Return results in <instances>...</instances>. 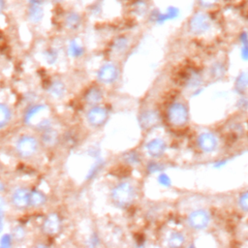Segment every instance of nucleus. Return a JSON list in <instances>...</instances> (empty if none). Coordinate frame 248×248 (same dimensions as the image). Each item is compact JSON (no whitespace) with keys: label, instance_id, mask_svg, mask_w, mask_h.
Instances as JSON below:
<instances>
[{"label":"nucleus","instance_id":"1","mask_svg":"<svg viewBox=\"0 0 248 248\" xmlns=\"http://www.w3.org/2000/svg\"><path fill=\"white\" fill-rule=\"evenodd\" d=\"M110 199L116 207L121 209L129 208L136 200V189L130 182L122 181L112 188Z\"/></svg>","mask_w":248,"mask_h":248},{"label":"nucleus","instance_id":"2","mask_svg":"<svg viewBox=\"0 0 248 248\" xmlns=\"http://www.w3.org/2000/svg\"><path fill=\"white\" fill-rule=\"evenodd\" d=\"M213 27V21L211 16L203 10L196 11L188 19L187 30L196 37H201L208 32Z\"/></svg>","mask_w":248,"mask_h":248},{"label":"nucleus","instance_id":"3","mask_svg":"<svg viewBox=\"0 0 248 248\" xmlns=\"http://www.w3.org/2000/svg\"><path fill=\"white\" fill-rule=\"evenodd\" d=\"M167 117L171 125L184 126L188 123L190 117L188 107L182 102H173L168 107Z\"/></svg>","mask_w":248,"mask_h":248},{"label":"nucleus","instance_id":"4","mask_svg":"<svg viewBox=\"0 0 248 248\" xmlns=\"http://www.w3.org/2000/svg\"><path fill=\"white\" fill-rule=\"evenodd\" d=\"M39 148L38 140L31 135H21L16 142L15 150L21 159L32 158Z\"/></svg>","mask_w":248,"mask_h":248},{"label":"nucleus","instance_id":"5","mask_svg":"<svg viewBox=\"0 0 248 248\" xmlns=\"http://www.w3.org/2000/svg\"><path fill=\"white\" fill-rule=\"evenodd\" d=\"M211 222V215L208 210L199 208L191 211L187 217L188 226L196 231H202L208 228Z\"/></svg>","mask_w":248,"mask_h":248},{"label":"nucleus","instance_id":"6","mask_svg":"<svg viewBox=\"0 0 248 248\" xmlns=\"http://www.w3.org/2000/svg\"><path fill=\"white\" fill-rule=\"evenodd\" d=\"M119 75L120 70L115 63L106 62L100 66L96 77L98 81L103 84H112L118 79Z\"/></svg>","mask_w":248,"mask_h":248},{"label":"nucleus","instance_id":"7","mask_svg":"<svg viewBox=\"0 0 248 248\" xmlns=\"http://www.w3.org/2000/svg\"><path fill=\"white\" fill-rule=\"evenodd\" d=\"M108 109L99 105L92 106L86 112L87 123L93 128L103 127L108 122Z\"/></svg>","mask_w":248,"mask_h":248},{"label":"nucleus","instance_id":"8","mask_svg":"<svg viewBox=\"0 0 248 248\" xmlns=\"http://www.w3.org/2000/svg\"><path fill=\"white\" fill-rule=\"evenodd\" d=\"M197 145L203 153H213L218 148L219 140L213 132H202L197 138Z\"/></svg>","mask_w":248,"mask_h":248},{"label":"nucleus","instance_id":"9","mask_svg":"<svg viewBox=\"0 0 248 248\" xmlns=\"http://www.w3.org/2000/svg\"><path fill=\"white\" fill-rule=\"evenodd\" d=\"M42 232L49 236H54L58 234L62 229V220L58 213L52 212L47 214L41 226Z\"/></svg>","mask_w":248,"mask_h":248},{"label":"nucleus","instance_id":"10","mask_svg":"<svg viewBox=\"0 0 248 248\" xmlns=\"http://www.w3.org/2000/svg\"><path fill=\"white\" fill-rule=\"evenodd\" d=\"M11 203L18 210H25L30 207V190L26 187L16 188L11 196Z\"/></svg>","mask_w":248,"mask_h":248},{"label":"nucleus","instance_id":"11","mask_svg":"<svg viewBox=\"0 0 248 248\" xmlns=\"http://www.w3.org/2000/svg\"><path fill=\"white\" fill-rule=\"evenodd\" d=\"M26 16L29 22L33 24L40 23L45 16L44 0H28Z\"/></svg>","mask_w":248,"mask_h":248},{"label":"nucleus","instance_id":"12","mask_svg":"<svg viewBox=\"0 0 248 248\" xmlns=\"http://www.w3.org/2000/svg\"><path fill=\"white\" fill-rule=\"evenodd\" d=\"M167 142L161 138H155L150 140L145 144V150L147 154L154 159L162 157L167 151Z\"/></svg>","mask_w":248,"mask_h":248},{"label":"nucleus","instance_id":"13","mask_svg":"<svg viewBox=\"0 0 248 248\" xmlns=\"http://www.w3.org/2000/svg\"><path fill=\"white\" fill-rule=\"evenodd\" d=\"M160 122V115L154 109H145L139 116V123L143 130H150Z\"/></svg>","mask_w":248,"mask_h":248},{"label":"nucleus","instance_id":"14","mask_svg":"<svg viewBox=\"0 0 248 248\" xmlns=\"http://www.w3.org/2000/svg\"><path fill=\"white\" fill-rule=\"evenodd\" d=\"M47 106L45 104H35L30 106L24 112L23 115V121L26 125H30L32 126L37 115L42 114L44 111H46L47 109Z\"/></svg>","mask_w":248,"mask_h":248},{"label":"nucleus","instance_id":"15","mask_svg":"<svg viewBox=\"0 0 248 248\" xmlns=\"http://www.w3.org/2000/svg\"><path fill=\"white\" fill-rule=\"evenodd\" d=\"M148 21L155 25H164L167 22H170L169 16L166 10H162L160 8H151L146 16Z\"/></svg>","mask_w":248,"mask_h":248},{"label":"nucleus","instance_id":"16","mask_svg":"<svg viewBox=\"0 0 248 248\" xmlns=\"http://www.w3.org/2000/svg\"><path fill=\"white\" fill-rule=\"evenodd\" d=\"M63 22L67 29L71 31H76L79 29L82 24V16L77 11H69L65 14Z\"/></svg>","mask_w":248,"mask_h":248},{"label":"nucleus","instance_id":"17","mask_svg":"<svg viewBox=\"0 0 248 248\" xmlns=\"http://www.w3.org/2000/svg\"><path fill=\"white\" fill-rule=\"evenodd\" d=\"M130 9L135 16L142 17L147 16L151 7L148 0H132L130 4Z\"/></svg>","mask_w":248,"mask_h":248},{"label":"nucleus","instance_id":"18","mask_svg":"<svg viewBox=\"0 0 248 248\" xmlns=\"http://www.w3.org/2000/svg\"><path fill=\"white\" fill-rule=\"evenodd\" d=\"M85 53L84 46L77 39H71L67 46V54L71 58L78 59Z\"/></svg>","mask_w":248,"mask_h":248},{"label":"nucleus","instance_id":"19","mask_svg":"<svg viewBox=\"0 0 248 248\" xmlns=\"http://www.w3.org/2000/svg\"><path fill=\"white\" fill-rule=\"evenodd\" d=\"M84 100L91 107L99 105L103 100L102 90L97 86L90 87L84 94Z\"/></svg>","mask_w":248,"mask_h":248},{"label":"nucleus","instance_id":"20","mask_svg":"<svg viewBox=\"0 0 248 248\" xmlns=\"http://www.w3.org/2000/svg\"><path fill=\"white\" fill-rule=\"evenodd\" d=\"M47 202L46 195L39 190V189H32L30 190V206L39 208L44 206Z\"/></svg>","mask_w":248,"mask_h":248},{"label":"nucleus","instance_id":"21","mask_svg":"<svg viewBox=\"0 0 248 248\" xmlns=\"http://www.w3.org/2000/svg\"><path fill=\"white\" fill-rule=\"evenodd\" d=\"M47 92L53 98H57V99L62 98L66 93V85L63 81L59 79L53 80L49 83L47 87Z\"/></svg>","mask_w":248,"mask_h":248},{"label":"nucleus","instance_id":"22","mask_svg":"<svg viewBox=\"0 0 248 248\" xmlns=\"http://www.w3.org/2000/svg\"><path fill=\"white\" fill-rule=\"evenodd\" d=\"M239 56L243 62H248V31L242 30L238 34Z\"/></svg>","mask_w":248,"mask_h":248},{"label":"nucleus","instance_id":"23","mask_svg":"<svg viewBox=\"0 0 248 248\" xmlns=\"http://www.w3.org/2000/svg\"><path fill=\"white\" fill-rule=\"evenodd\" d=\"M130 45V40L125 35H120L114 38L111 42V49L115 53H123Z\"/></svg>","mask_w":248,"mask_h":248},{"label":"nucleus","instance_id":"24","mask_svg":"<svg viewBox=\"0 0 248 248\" xmlns=\"http://www.w3.org/2000/svg\"><path fill=\"white\" fill-rule=\"evenodd\" d=\"M42 142L46 145V146H54L57 144L58 140H59V135L57 133V131L52 130L51 128L46 129L45 131H43L42 134Z\"/></svg>","mask_w":248,"mask_h":248},{"label":"nucleus","instance_id":"25","mask_svg":"<svg viewBox=\"0 0 248 248\" xmlns=\"http://www.w3.org/2000/svg\"><path fill=\"white\" fill-rule=\"evenodd\" d=\"M12 119V109L5 104L0 103V129L5 128Z\"/></svg>","mask_w":248,"mask_h":248},{"label":"nucleus","instance_id":"26","mask_svg":"<svg viewBox=\"0 0 248 248\" xmlns=\"http://www.w3.org/2000/svg\"><path fill=\"white\" fill-rule=\"evenodd\" d=\"M185 241H186V237L184 233L177 231L170 232L168 237V244L170 247H181L184 245Z\"/></svg>","mask_w":248,"mask_h":248},{"label":"nucleus","instance_id":"27","mask_svg":"<svg viewBox=\"0 0 248 248\" xmlns=\"http://www.w3.org/2000/svg\"><path fill=\"white\" fill-rule=\"evenodd\" d=\"M235 90L241 94L248 87V72H241L235 78L234 81Z\"/></svg>","mask_w":248,"mask_h":248},{"label":"nucleus","instance_id":"28","mask_svg":"<svg viewBox=\"0 0 248 248\" xmlns=\"http://www.w3.org/2000/svg\"><path fill=\"white\" fill-rule=\"evenodd\" d=\"M210 76L214 78H222L226 73V66L222 61H215L209 68Z\"/></svg>","mask_w":248,"mask_h":248},{"label":"nucleus","instance_id":"29","mask_svg":"<svg viewBox=\"0 0 248 248\" xmlns=\"http://www.w3.org/2000/svg\"><path fill=\"white\" fill-rule=\"evenodd\" d=\"M58 56H59L58 51L56 50V48H53V47H47L43 52L44 60L48 65H54L58 60Z\"/></svg>","mask_w":248,"mask_h":248},{"label":"nucleus","instance_id":"30","mask_svg":"<svg viewBox=\"0 0 248 248\" xmlns=\"http://www.w3.org/2000/svg\"><path fill=\"white\" fill-rule=\"evenodd\" d=\"M123 159H124L125 163H127L128 165H131V166H138L141 162L140 155L139 154V152L134 151V150L125 153L123 155Z\"/></svg>","mask_w":248,"mask_h":248},{"label":"nucleus","instance_id":"31","mask_svg":"<svg viewBox=\"0 0 248 248\" xmlns=\"http://www.w3.org/2000/svg\"><path fill=\"white\" fill-rule=\"evenodd\" d=\"M104 167V161L102 159H98L93 165L92 167L89 169L87 174H86V180H91L94 179L98 173L101 171V170Z\"/></svg>","mask_w":248,"mask_h":248},{"label":"nucleus","instance_id":"32","mask_svg":"<svg viewBox=\"0 0 248 248\" xmlns=\"http://www.w3.org/2000/svg\"><path fill=\"white\" fill-rule=\"evenodd\" d=\"M165 10L169 16L170 21L177 20L181 16V9L175 5H168L165 7Z\"/></svg>","mask_w":248,"mask_h":248},{"label":"nucleus","instance_id":"33","mask_svg":"<svg viewBox=\"0 0 248 248\" xmlns=\"http://www.w3.org/2000/svg\"><path fill=\"white\" fill-rule=\"evenodd\" d=\"M220 0H197V4L201 10H212L218 6Z\"/></svg>","mask_w":248,"mask_h":248},{"label":"nucleus","instance_id":"34","mask_svg":"<svg viewBox=\"0 0 248 248\" xmlns=\"http://www.w3.org/2000/svg\"><path fill=\"white\" fill-rule=\"evenodd\" d=\"M237 205L242 211L248 212V191H244L238 196Z\"/></svg>","mask_w":248,"mask_h":248},{"label":"nucleus","instance_id":"35","mask_svg":"<svg viewBox=\"0 0 248 248\" xmlns=\"http://www.w3.org/2000/svg\"><path fill=\"white\" fill-rule=\"evenodd\" d=\"M157 182L165 188H170L171 186V179L170 177L169 174L165 173V172H160L158 177H157Z\"/></svg>","mask_w":248,"mask_h":248},{"label":"nucleus","instance_id":"36","mask_svg":"<svg viewBox=\"0 0 248 248\" xmlns=\"http://www.w3.org/2000/svg\"><path fill=\"white\" fill-rule=\"evenodd\" d=\"M14 237L13 234L11 233H4L1 235L0 237V246L3 248H10L13 245V241H14Z\"/></svg>","mask_w":248,"mask_h":248},{"label":"nucleus","instance_id":"37","mask_svg":"<svg viewBox=\"0 0 248 248\" xmlns=\"http://www.w3.org/2000/svg\"><path fill=\"white\" fill-rule=\"evenodd\" d=\"M163 170H164V166L161 163H158V162H155V161L149 162L147 164V167H146V170L149 173L161 172V171H163Z\"/></svg>","mask_w":248,"mask_h":248},{"label":"nucleus","instance_id":"38","mask_svg":"<svg viewBox=\"0 0 248 248\" xmlns=\"http://www.w3.org/2000/svg\"><path fill=\"white\" fill-rule=\"evenodd\" d=\"M25 236V230L18 226L16 228L14 229V233H13V237L14 239H17V240H22Z\"/></svg>","mask_w":248,"mask_h":248},{"label":"nucleus","instance_id":"39","mask_svg":"<svg viewBox=\"0 0 248 248\" xmlns=\"http://www.w3.org/2000/svg\"><path fill=\"white\" fill-rule=\"evenodd\" d=\"M89 242H90V245L91 246H96L99 244V237L96 233H92L90 238H89Z\"/></svg>","mask_w":248,"mask_h":248},{"label":"nucleus","instance_id":"40","mask_svg":"<svg viewBox=\"0 0 248 248\" xmlns=\"http://www.w3.org/2000/svg\"><path fill=\"white\" fill-rule=\"evenodd\" d=\"M4 206H5V200L2 197H0V218L3 217Z\"/></svg>","mask_w":248,"mask_h":248},{"label":"nucleus","instance_id":"41","mask_svg":"<svg viewBox=\"0 0 248 248\" xmlns=\"http://www.w3.org/2000/svg\"><path fill=\"white\" fill-rule=\"evenodd\" d=\"M5 9H6V1L5 0H0V15L3 14Z\"/></svg>","mask_w":248,"mask_h":248},{"label":"nucleus","instance_id":"42","mask_svg":"<svg viewBox=\"0 0 248 248\" xmlns=\"http://www.w3.org/2000/svg\"><path fill=\"white\" fill-rule=\"evenodd\" d=\"M3 228H4V223H3V219H2V217L0 218V233L2 232V231H3Z\"/></svg>","mask_w":248,"mask_h":248},{"label":"nucleus","instance_id":"43","mask_svg":"<svg viewBox=\"0 0 248 248\" xmlns=\"http://www.w3.org/2000/svg\"><path fill=\"white\" fill-rule=\"evenodd\" d=\"M51 1L54 2V3H62V2H64L66 0H51Z\"/></svg>","mask_w":248,"mask_h":248},{"label":"nucleus","instance_id":"44","mask_svg":"<svg viewBox=\"0 0 248 248\" xmlns=\"http://www.w3.org/2000/svg\"><path fill=\"white\" fill-rule=\"evenodd\" d=\"M4 190V186L2 185V183L0 182V191H3Z\"/></svg>","mask_w":248,"mask_h":248},{"label":"nucleus","instance_id":"45","mask_svg":"<svg viewBox=\"0 0 248 248\" xmlns=\"http://www.w3.org/2000/svg\"><path fill=\"white\" fill-rule=\"evenodd\" d=\"M98 1H100V2H103V1H104V0H98Z\"/></svg>","mask_w":248,"mask_h":248}]
</instances>
